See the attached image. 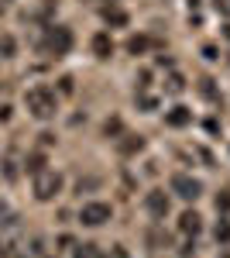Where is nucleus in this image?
<instances>
[{"label":"nucleus","instance_id":"f257e3e1","mask_svg":"<svg viewBox=\"0 0 230 258\" xmlns=\"http://www.w3.org/2000/svg\"><path fill=\"white\" fill-rule=\"evenodd\" d=\"M24 103H28V110H31L38 120L55 117V107H58L55 93H52L48 86H35V90H28V93H24Z\"/></svg>","mask_w":230,"mask_h":258},{"label":"nucleus","instance_id":"f03ea898","mask_svg":"<svg viewBox=\"0 0 230 258\" xmlns=\"http://www.w3.org/2000/svg\"><path fill=\"white\" fill-rule=\"evenodd\" d=\"M45 48H48L52 55H65V52L72 48V31L62 28V24L48 28V31H45Z\"/></svg>","mask_w":230,"mask_h":258},{"label":"nucleus","instance_id":"7ed1b4c3","mask_svg":"<svg viewBox=\"0 0 230 258\" xmlns=\"http://www.w3.org/2000/svg\"><path fill=\"white\" fill-rule=\"evenodd\" d=\"M58 189H62V176H58V172L41 169L38 176H35V197H38V200H55Z\"/></svg>","mask_w":230,"mask_h":258},{"label":"nucleus","instance_id":"20e7f679","mask_svg":"<svg viewBox=\"0 0 230 258\" xmlns=\"http://www.w3.org/2000/svg\"><path fill=\"white\" fill-rule=\"evenodd\" d=\"M114 217V210H110V203H83V210H79V220L86 224V227H100V224H107V220Z\"/></svg>","mask_w":230,"mask_h":258},{"label":"nucleus","instance_id":"39448f33","mask_svg":"<svg viewBox=\"0 0 230 258\" xmlns=\"http://www.w3.org/2000/svg\"><path fill=\"white\" fill-rule=\"evenodd\" d=\"M199 189H203V186H199L196 179L182 176V172H179V176H172V193H175V197H182V200H196V197H199Z\"/></svg>","mask_w":230,"mask_h":258},{"label":"nucleus","instance_id":"423d86ee","mask_svg":"<svg viewBox=\"0 0 230 258\" xmlns=\"http://www.w3.org/2000/svg\"><path fill=\"white\" fill-rule=\"evenodd\" d=\"M148 210H151L155 217H165V214H169V197H165V189H151V193H148Z\"/></svg>","mask_w":230,"mask_h":258},{"label":"nucleus","instance_id":"0eeeda50","mask_svg":"<svg viewBox=\"0 0 230 258\" xmlns=\"http://www.w3.org/2000/svg\"><path fill=\"white\" fill-rule=\"evenodd\" d=\"M165 120H169L172 127H186V124L192 120V110H189V107H172V110L165 114Z\"/></svg>","mask_w":230,"mask_h":258},{"label":"nucleus","instance_id":"6e6552de","mask_svg":"<svg viewBox=\"0 0 230 258\" xmlns=\"http://www.w3.org/2000/svg\"><path fill=\"white\" fill-rule=\"evenodd\" d=\"M93 52L100 55V59H110V55H114V41H110V35H103V31L93 35Z\"/></svg>","mask_w":230,"mask_h":258},{"label":"nucleus","instance_id":"1a4fd4ad","mask_svg":"<svg viewBox=\"0 0 230 258\" xmlns=\"http://www.w3.org/2000/svg\"><path fill=\"white\" fill-rule=\"evenodd\" d=\"M179 227H182L186 234H199V227H203V224H199V214H192V210H186V214L179 217Z\"/></svg>","mask_w":230,"mask_h":258},{"label":"nucleus","instance_id":"9d476101","mask_svg":"<svg viewBox=\"0 0 230 258\" xmlns=\"http://www.w3.org/2000/svg\"><path fill=\"white\" fill-rule=\"evenodd\" d=\"M124 138H127V141H120V152H124V155H134V152L144 148V141L134 138V135H124Z\"/></svg>","mask_w":230,"mask_h":258},{"label":"nucleus","instance_id":"9b49d317","mask_svg":"<svg viewBox=\"0 0 230 258\" xmlns=\"http://www.w3.org/2000/svg\"><path fill=\"white\" fill-rule=\"evenodd\" d=\"M127 48H131L134 55H141V52H148V48H151V38H144V35H137V38H131V41H127Z\"/></svg>","mask_w":230,"mask_h":258},{"label":"nucleus","instance_id":"f8f14e48","mask_svg":"<svg viewBox=\"0 0 230 258\" xmlns=\"http://www.w3.org/2000/svg\"><path fill=\"white\" fill-rule=\"evenodd\" d=\"M165 90H169V93H182V90H186V80H182L179 73H172V76L165 80Z\"/></svg>","mask_w":230,"mask_h":258},{"label":"nucleus","instance_id":"ddd939ff","mask_svg":"<svg viewBox=\"0 0 230 258\" xmlns=\"http://www.w3.org/2000/svg\"><path fill=\"white\" fill-rule=\"evenodd\" d=\"M103 21H107V24H127V14H124V11H110V7H107V11H103Z\"/></svg>","mask_w":230,"mask_h":258},{"label":"nucleus","instance_id":"4468645a","mask_svg":"<svg viewBox=\"0 0 230 258\" xmlns=\"http://www.w3.org/2000/svg\"><path fill=\"white\" fill-rule=\"evenodd\" d=\"M76 258H100V251H96V244H79Z\"/></svg>","mask_w":230,"mask_h":258},{"label":"nucleus","instance_id":"2eb2a0df","mask_svg":"<svg viewBox=\"0 0 230 258\" xmlns=\"http://www.w3.org/2000/svg\"><path fill=\"white\" fill-rule=\"evenodd\" d=\"M216 241H223V244L230 241V224H227V220H220V224H216Z\"/></svg>","mask_w":230,"mask_h":258},{"label":"nucleus","instance_id":"dca6fc26","mask_svg":"<svg viewBox=\"0 0 230 258\" xmlns=\"http://www.w3.org/2000/svg\"><path fill=\"white\" fill-rule=\"evenodd\" d=\"M0 52H4V55H14V38H11V35L0 38Z\"/></svg>","mask_w":230,"mask_h":258},{"label":"nucleus","instance_id":"f3484780","mask_svg":"<svg viewBox=\"0 0 230 258\" xmlns=\"http://www.w3.org/2000/svg\"><path fill=\"white\" fill-rule=\"evenodd\" d=\"M28 172H31V176L41 172V155H31V159H28Z\"/></svg>","mask_w":230,"mask_h":258},{"label":"nucleus","instance_id":"a211bd4d","mask_svg":"<svg viewBox=\"0 0 230 258\" xmlns=\"http://www.w3.org/2000/svg\"><path fill=\"white\" fill-rule=\"evenodd\" d=\"M120 131H124V124H120V120H107V135H120Z\"/></svg>","mask_w":230,"mask_h":258},{"label":"nucleus","instance_id":"6ab92c4d","mask_svg":"<svg viewBox=\"0 0 230 258\" xmlns=\"http://www.w3.org/2000/svg\"><path fill=\"white\" fill-rule=\"evenodd\" d=\"M216 210H223V214L230 210V193H223V197H216Z\"/></svg>","mask_w":230,"mask_h":258},{"label":"nucleus","instance_id":"aec40b11","mask_svg":"<svg viewBox=\"0 0 230 258\" xmlns=\"http://www.w3.org/2000/svg\"><path fill=\"white\" fill-rule=\"evenodd\" d=\"M213 7H216L220 14H227V18H230V0H213Z\"/></svg>","mask_w":230,"mask_h":258},{"label":"nucleus","instance_id":"412c9836","mask_svg":"<svg viewBox=\"0 0 230 258\" xmlns=\"http://www.w3.org/2000/svg\"><path fill=\"white\" fill-rule=\"evenodd\" d=\"M0 217H11V210H7V207H4V203H0Z\"/></svg>","mask_w":230,"mask_h":258},{"label":"nucleus","instance_id":"4be33fe9","mask_svg":"<svg viewBox=\"0 0 230 258\" xmlns=\"http://www.w3.org/2000/svg\"><path fill=\"white\" fill-rule=\"evenodd\" d=\"M223 38H227V41H230V24H227V28H223Z\"/></svg>","mask_w":230,"mask_h":258}]
</instances>
